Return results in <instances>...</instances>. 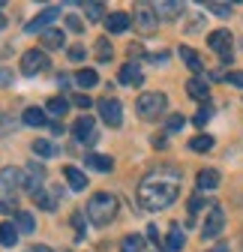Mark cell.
<instances>
[{"mask_svg": "<svg viewBox=\"0 0 243 252\" xmlns=\"http://www.w3.org/2000/svg\"><path fill=\"white\" fill-rule=\"evenodd\" d=\"M153 9H156V15H162V18H177V15H183V3H174V0H159V3H153Z\"/></svg>", "mask_w": 243, "mask_h": 252, "instance_id": "20", "label": "cell"}, {"mask_svg": "<svg viewBox=\"0 0 243 252\" xmlns=\"http://www.w3.org/2000/svg\"><path fill=\"white\" fill-rule=\"evenodd\" d=\"M189 147H192L195 153H207L210 147H213V138H210V135H198V138L189 141Z\"/></svg>", "mask_w": 243, "mask_h": 252, "instance_id": "33", "label": "cell"}, {"mask_svg": "<svg viewBox=\"0 0 243 252\" xmlns=\"http://www.w3.org/2000/svg\"><path fill=\"white\" fill-rule=\"evenodd\" d=\"M180 195V171L174 168H156L150 171L141 183H138V204L144 210H165L177 201Z\"/></svg>", "mask_w": 243, "mask_h": 252, "instance_id": "1", "label": "cell"}, {"mask_svg": "<svg viewBox=\"0 0 243 252\" xmlns=\"http://www.w3.org/2000/svg\"><path fill=\"white\" fill-rule=\"evenodd\" d=\"M66 27L72 30V33H81V30H84V24H81L78 15H66Z\"/></svg>", "mask_w": 243, "mask_h": 252, "instance_id": "38", "label": "cell"}, {"mask_svg": "<svg viewBox=\"0 0 243 252\" xmlns=\"http://www.w3.org/2000/svg\"><path fill=\"white\" fill-rule=\"evenodd\" d=\"M183 123H186V120H183V114H171V117H168V126H165V132H168V135L180 132V129H183Z\"/></svg>", "mask_w": 243, "mask_h": 252, "instance_id": "35", "label": "cell"}, {"mask_svg": "<svg viewBox=\"0 0 243 252\" xmlns=\"http://www.w3.org/2000/svg\"><path fill=\"white\" fill-rule=\"evenodd\" d=\"M84 54H87V51H84V45H72V48H69V60H75V63H78V60H84Z\"/></svg>", "mask_w": 243, "mask_h": 252, "instance_id": "40", "label": "cell"}, {"mask_svg": "<svg viewBox=\"0 0 243 252\" xmlns=\"http://www.w3.org/2000/svg\"><path fill=\"white\" fill-rule=\"evenodd\" d=\"M207 252H228V243H216L213 249H207Z\"/></svg>", "mask_w": 243, "mask_h": 252, "instance_id": "48", "label": "cell"}, {"mask_svg": "<svg viewBox=\"0 0 243 252\" xmlns=\"http://www.w3.org/2000/svg\"><path fill=\"white\" fill-rule=\"evenodd\" d=\"M33 252H54V249H51V246H45V243H36V246H33Z\"/></svg>", "mask_w": 243, "mask_h": 252, "instance_id": "49", "label": "cell"}, {"mask_svg": "<svg viewBox=\"0 0 243 252\" xmlns=\"http://www.w3.org/2000/svg\"><path fill=\"white\" fill-rule=\"evenodd\" d=\"M42 45L45 48H63L66 45L63 30H45V33H42Z\"/></svg>", "mask_w": 243, "mask_h": 252, "instance_id": "25", "label": "cell"}, {"mask_svg": "<svg viewBox=\"0 0 243 252\" xmlns=\"http://www.w3.org/2000/svg\"><path fill=\"white\" fill-rule=\"evenodd\" d=\"M15 228H18L21 234H33V231H36V219H33V213L18 210V213H15Z\"/></svg>", "mask_w": 243, "mask_h": 252, "instance_id": "23", "label": "cell"}, {"mask_svg": "<svg viewBox=\"0 0 243 252\" xmlns=\"http://www.w3.org/2000/svg\"><path fill=\"white\" fill-rule=\"evenodd\" d=\"M57 84H60V87H69V75L60 72V75H57Z\"/></svg>", "mask_w": 243, "mask_h": 252, "instance_id": "46", "label": "cell"}, {"mask_svg": "<svg viewBox=\"0 0 243 252\" xmlns=\"http://www.w3.org/2000/svg\"><path fill=\"white\" fill-rule=\"evenodd\" d=\"M72 135H75V141H81V144H96L99 141V135H96V123H93V117H78L75 123H72Z\"/></svg>", "mask_w": 243, "mask_h": 252, "instance_id": "7", "label": "cell"}, {"mask_svg": "<svg viewBox=\"0 0 243 252\" xmlns=\"http://www.w3.org/2000/svg\"><path fill=\"white\" fill-rule=\"evenodd\" d=\"M204 9H207V12H213L216 18H231V12H234L231 3H219V0H210V3H204Z\"/></svg>", "mask_w": 243, "mask_h": 252, "instance_id": "27", "label": "cell"}, {"mask_svg": "<svg viewBox=\"0 0 243 252\" xmlns=\"http://www.w3.org/2000/svg\"><path fill=\"white\" fill-rule=\"evenodd\" d=\"M141 81H144V75H141V69H138L135 60H129V63H123V66H120V84H126V87H141Z\"/></svg>", "mask_w": 243, "mask_h": 252, "instance_id": "13", "label": "cell"}, {"mask_svg": "<svg viewBox=\"0 0 243 252\" xmlns=\"http://www.w3.org/2000/svg\"><path fill=\"white\" fill-rule=\"evenodd\" d=\"M84 15H87V21H99L105 15V6L102 3H84Z\"/></svg>", "mask_w": 243, "mask_h": 252, "instance_id": "34", "label": "cell"}, {"mask_svg": "<svg viewBox=\"0 0 243 252\" xmlns=\"http://www.w3.org/2000/svg\"><path fill=\"white\" fill-rule=\"evenodd\" d=\"M33 153L39 156V159H51V156H57V147L51 141H45V138H36L33 141Z\"/></svg>", "mask_w": 243, "mask_h": 252, "instance_id": "26", "label": "cell"}, {"mask_svg": "<svg viewBox=\"0 0 243 252\" xmlns=\"http://www.w3.org/2000/svg\"><path fill=\"white\" fill-rule=\"evenodd\" d=\"M15 243H18V228L12 222H0V246L12 249Z\"/></svg>", "mask_w": 243, "mask_h": 252, "instance_id": "24", "label": "cell"}, {"mask_svg": "<svg viewBox=\"0 0 243 252\" xmlns=\"http://www.w3.org/2000/svg\"><path fill=\"white\" fill-rule=\"evenodd\" d=\"M147 237H150V240H153V243H159V234H156V225H150V228H147Z\"/></svg>", "mask_w": 243, "mask_h": 252, "instance_id": "47", "label": "cell"}, {"mask_svg": "<svg viewBox=\"0 0 243 252\" xmlns=\"http://www.w3.org/2000/svg\"><path fill=\"white\" fill-rule=\"evenodd\" d=\"M195 183H198L201 192H210V189L219 186V171H216V168H201L198 177H195Z\"/></svg>", "mask_w": 243, "mask_h": 252, "instance_id": "16", "label": "cell"}, {"mask_svg": "<svg viewBox=\"0 0 243 252\" xmlns=\"http://www.w3.org/2000/svg\"><path fill=\"white\" fill-rule=\"evenodd\" d=\"M210 117H213V105H201L198 114H195V126H204Z\"/></svg>", "mask_w": 243, "mask_h": 252, "instance_id": "36", "label": "cell"}, {"mask_svg": "<svg viewBox=\"0 0 243 252\" xmlns=\"http://www.w3.org/2000/svg\"><path fill=\"white\" fill-rule=\"evenodd\" d=\"M0 213H18L15 210V201L12 198H3V201H0Z\"/></svg>", "mask_w": 243, "mask_h": 252, "instance_id": "42", "label": "cell"}, {"mask_svg": "<svg viewBox=\"0 0 243 252\" xmlns=\"http://www.w3.org/2000/svg\"><path fill=\"white\" fill-rule=\"evenodd\" d=\"M63 177H66V183H69L72 192H81V189H87V177H84V171H81V168L66 165V168H63Z\"/></svg>", "mask_w": 243, "mask_h": 252, "instance_id": "17", "label": "cell"}, {"mask_svg": "<svg viewBox=\"0 0 243 252\" xmlns=\"http://www.w3.org/2000/svg\"><path fill=\"white\" fill-rule=\"evenodd\" d=\"M222 228H225V210L219 204H210V213H207L204 225H201V237L204 240H213V237L222 234Z\"/></svg>", "mask_w": 243, "mask_h": 252, "instance_id": "4", "label": "cell"}, {"mask_svg": "<svg viewBox=\"0 0 243 252\" xmlns=\"http://www.w3.org/2000/svg\"><path fill=\"white\" fill-rule=\"evenodd\" d=\"M21 123H27V126H45L48 123V117H45V108H36V105H30V108H24V114H21Z\"/></svg>", "mask_w": 243, "mask_h": 252, "instance_id": "21", "label": "cell"}, {"mask_svg": "<svg viewBox=\"0 0 243 252\" xmlns=\"http://www.w3.org/2000/svg\"><path fill=\"white\" fill-rule=\"evenodd\" d=\"M96 108H99V114H102V120H105L108 126H120V123H123V105H120L114 96L99 99Z\"/></svg>", "mask_w": 243, "mask_h": 252, "instance_id": "9", "label": "cell"}, {"mask_svg": "<svg viewBox=\"0 0 243 252\" xmlns=\"http://www.w3.org/2000/svg\"><path fill=\"white\" fill-rule=\"evenodd\" d=\"M75 81H78V87H93V84L99 81V75H96L93 69H78V72H75Z\"/></svg>", "mask_w": 243, "mask_h": 252, "instance_id": "31", "label": "cell"}, {"mask_svg": "<svg viewBox=\"0 0 243 252\" xmlns=\"http://www.w3.org/2000/svg\"><path fill=\"white\" fill-rule=\"evenodd\" d=\"M66 108H69V102H66L63 96H51V99L45 102V111H48V114H54V117H63V114H66Z\"/></svg>", "mask_w": 243, "mask_h": 252, "instance_id": "28", "label": "cell"}, {"mask_svg": "<svg viewBox=\"0 0 243 252\" xmlns=\"http://www.w3.org/2000/svg\"><path fill=\"white\" fill-rule=\"evenodd\" d=\"M72 105H78V108H84V111H87L90 105H93V99H90L87 93H75V96H72Z\"/></svg>", "mask_w": 243, "mask_h": 252, "instance_id": "37", "label": "cell"}, {"mask_svg": "<svg viewBox=\"0 0 243 252\" xmlns=\"http://www.w3.org/2000/svg\"><path fill=\"white\" fill-rule=\"evenodd\" d=\"M84 165L93 168V171H102V174H108V171L114 168L111 156H102V153H87V156H84Z\"/></svg>", "mask_w": 243, "mask_h": 252, "instance_id": "18", "label": "cell"}, {"mask_svg": "<svg viewBox=\"0 0 243 252\" xmlns=\"http://www.w3.org/2000/svg\"><path fill=\"white\" fill-rule=\"evenodd\" d=\"M225 81H228V84H234V87H243V72H228V75H225Z\"/></svg>", "mask_w": 243, "mask_h": 252, "instance_id": "41", "label": "cell"}, {"mask_svg": "<svg viewBox=\"0 0 243 252\" xmlns=\"http://www.w3.org/2000/svg\"><path fill=\"white\" fill-rule=\"evenodd\" d=\"M18 189H24V171L15 165L0 168V195H12Z\"/></svg>", "mask_w": 243, "mask_h": 252, "instance_id": "6", "label": "cell"}, {"mask_svg": "<svg viewBox=\"0 0 243 252\" xmlns=\"http://www.w3.org/2000/svg\"><path fill=\"white\" fill-rule=\"evenodd\" d=\"M204 204H207V201H204V198H201V195H192V198H189V213H192V216H195V213H198V210H201V207H204Z\"/></svg>", "mask_w": 243, "mask_h": 252, "instance_id": "39", "label": "cell"}, {"mask_svg": "<svg viewBox=\"0 0 243 252\" xmlns=\"http://www.w3.org/2000/svg\"><path fill=\"white\" fill-rule=\"evenodd\" d=\"M183 243H186V237H183V231H180V225H171V231H168V252H180Z\"/></svg>", "mask_w": 243, "mask_h": 252, "instance_id": "29", "label": "cell"}, {"mask_svg": "<svg viewBox=\"0 0 243 252\" xmlns=\"http://www.w3.org/2000/svg\"><path fill=\"white\" fill-rule=\"evenodd\" d=\"M12 84V72L9 69H0V87H9Z\"/></svg>", "mask_w": 243, "mask_h": 252, "instance_id": "43", "label": "cell"}, {"mask_svg": "<svg viewBox=\"0 0 243 252\" xmlns=\"http://www.w3.org/2000/svg\"><path fill=\"white\" fill-rule=\"evenodd\" d=\"M240 45H243V39H240Z\"/></svg>", "mask_w": 243, "mask_h": 252, "instance_id": "51", "label": "cell"}, {"mask_svg": "<svg viewBox=\"0 0 243 252\" xmlns=\"http://www.w3.org/2000/svg\"><path fill=\"white\" fill-rule=\"evenodd\" d=\"M231 39H234V36L228 33V30H213V33H210V39H207V45L219 54V60L225 63V66L231 63Z\"/></svg>", "mask_w": 243, "mask_h": 252, "instance_id": "8", "label": "cell"}, {"mask_svg": "<svg viewBox=\"0 0 243 252\" xmlns=\"http://www.w3.org/2000/svg\"><path fill=\"white\" fill-rule=\"evenodd\" d=\"M117 216V198L111 192H93L87 201V219L96 228H105L111 219Z\"/></svg>", "mask_w": 243, "mask_h": 252, "instance_id": "2", "label": "cell"}, {"mask_svg": "<svg viewBox=\"0 0 243 252\" xmlns=\"http://www.w3.org/2000/svg\"><path fill=\"white\" fill-rule=\"evenodd\" d=\"M3 27H6V18H3V15H0V30H3Z\"/></svg>", "mask_w": 243, "mask_h": 252, "instance_id": "50", "label": "cell"}, {"mask_svg": "<svg viewBox=\"0 0 243 252\" xmlns=\"http://www.w3.org/2000/svg\"><path fill=\"white\" fill-rule=\"evenodd\" d=\"M57 15H60V6H48V9H42L33 21H27L24 30H27V33H45V27H48Z\"/></svg>", "mask_w": 243, "mask_h": 252, "instance_id": "12", "label": "cell"}, {"mask_svg": "<svg viewBox=\"0 0 243 252\" xmlns=\"http://www.w3.org/2000/svg\"><path fill=\"white\" fill-rule=\"evenodd\" d=\"M180 60H183L186 63V66L198 75L201 69H204V63H201V57H198V51L195 48H189V45H180Z\"/></svg>", "mask_w": 243, "mask_h": 252, "instance_id": "22", "label": "cell"}, {"mask_svg": "<svg viewBox=\"0 0 243 252\" xmlns=\"http://www.w3.org/2000/svg\"><path fill=\"white\" fill-rule=\"evenodd\" d=\"M48 69V54L42 48H30L21 54V72L24 75H39Z\"/></svg>", "mask_w": 243, "mask_h": 252, "instance_id": "5", "label": "cell"}, {"mask_svg": "<svg viewBox=\"0 0 243 252\" xmlns=\"http://www.w3.org/2000/svg\"><path fill=\"white\" fill-rule=\"evenodd\" d=\"M186 93H189L192 99H201V102H204V99L210 96V84H207L201 75H195V78H189V81H186Z\"/></svg>", "mask_w": 243, "mask_h": 252, "instance_id": "19", "label": "cell"}, {"mask_svg": "<svg viewBox=\"0 0 243 252\" xmlns=\"http://www.w3.org/2000/svg\"><path fill=\"white\" fill-rule=\"evenodd\" d=\"M129 24H132V15H126V12H111L105 18V30H108V33H123V30H129Z\"/></svg>", "mask_w": 243, "mask_h": 252, "instance_id": "15", "label": "cell"}, {"mask_svg": "<svg viewBox=\"0 0 243 252\" xmlns=\"http://www.w3.org/2000/svg\"><path fill=\"white\" fill-rule=\"evenodd\" d=\"M141 249H144L141 234H129V237H123V243H120V252H141Z\"/></svg>", "mask_w": 243, "mask_h": 252, "instance_id": "30", "label": "cell"}, {"mask_svg": "<svg viewBox=\"0 0 243 252\" xmlns=\"http://www.w3.org/2000/svg\"><path fill=\"white\" fill-rule=\"evenodd\" d=\"M9 129H15V123H12L9 117H3V120H0V135H3V132H9Z\"/></svg>", "mask_w": 243, "mask_h": 252, "instance_id": "45", "label": "cell"}, {"mask_svg": "<svg viewBox=\"0 0 243 252\" xmlns=\"http://www.w3.org/2000/svg\"><path fill=\"white\" fill-rule=\"evenodd\" d=\"M96 57H99V63H108V60L114 57V48H111L108 39H99V42H96Z\"/></svg>", "mask_w": 243, "mask_h": 252, "instance_id": "32", "label": "cell"}, {"mask_svg": "<svg viewBox=\"0 0 243 252\" xmlns=\"http://www.w3.org/2000/svg\"><path fill=\"white\" fill-rule=\"evenodd\" d=\"M57 198H63V189L60 186H54V195H48L45 189H39V192L33 195V201H36V207H42L45 213H51V210H57Z\"/></svg>", "mask_w": 243, "mask_h": 252, "instance_id": "14", "label": "cell"}, {"mask_svg": "<svg viewBox=\"0 0 243 252\" xmlns=\"http://www.w3.org/2000/svg\"><path fill=\"white\" fill-rule=\"evenodd\" d=\"M72 225L78 228V237H81V234H84V216H81V213H75V216H72Z\"/></svg>", "mask_w": 243, "mask_h": 252, "instance_id": "44", "label": "cell"}, {"mask_svg": "<svg viewBox=\"0 0 243 252\" xmlns=\"http://www.w3.org/2000/svg\"><path fill=\"white\" fill-rule=\"evenodd\" d=\"M42 180H45V168L36 165V162H27V168H24V189L30 195H36L42 189Z\"/></svg>", "mask_w": 243, "mask_h": 252, "instance_id": "11", "label": "cell"}, {"mask_svg": "<svg viewBox=\"0 0 243 252\" xmlns=\"http://www.w3.org/2000/svg\"><path fill=\"white\" fill-rule=\"evenodd\" d=\"M132 24L141 30V33H153V30H156V24H159V15H156V9L153 6H138L135 9V15H132Z\"/></svg>", "mask_w": 243, "mask_h": 252, "instance_id": "10", "label": "cell"}, {"mask_svg": "<svg viewBox=\"0 0 243 252\" xmlns=\"http://www.w3.org/2000/svg\"><path fill=\"white\" fill-rule=\"evenodd\" d=\"M165 105H168L165 93H141V96H138V102H135V108H138V114H141L144 120H150V117H159V114L165 111Z\"/></svg>", "mask_w": 243, "mask_h": 252, "instance_id": "3", "label": "cell"}]
</instances>
